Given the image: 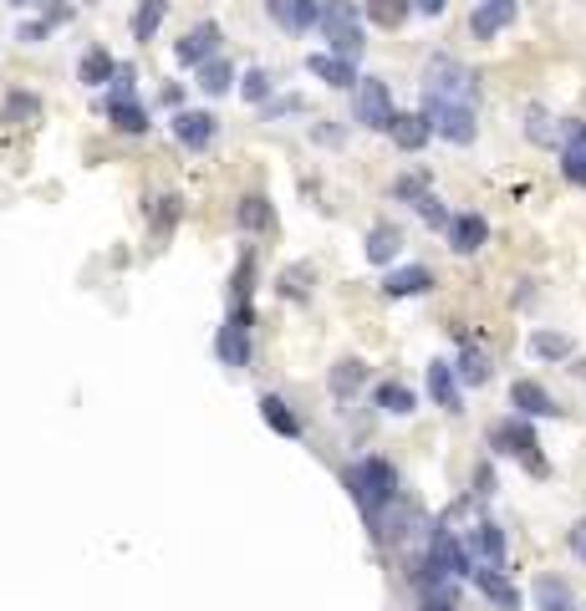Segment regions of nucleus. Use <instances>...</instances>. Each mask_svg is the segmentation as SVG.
<instances>
[{
    "mask_svg": "<svg viewBox=\"0 0 586 611\" xmlns=\"http://www.w3.org/2000/svg\"><path fill=\"white\" fill-rule=\"evenodd\" d=\"M342 484H347V494L358 500V510H362V519H377L393 500H398V469L387 464V459H377V453H367V459H358V464L342 474Z\"/></svg>",
    "mask_w": 586,
    "mask_h": 611,
    "instance_id": "obj_1",
    "label": "nucleus"
},
{
    "mask_svg": "<svg viewBox=\"0 0 586 611\" xmlns=\"http://www.w3.org/2000/svg\"><path fill=\"white\" fill-rule=\"evenodd\" d=\"M434 107H475V72L454 62L449 52L424 62V112Z\"/></svg>",
    "mask_w": 586,
    "mask_h": 611,
    "instance_id": "obj_2",
    "label": "nucleus"
},
{
    "mask_svg": "<svg viewBox=\"0 0 586 611\" xmlns=\"http://www.w3.org/2000/svg\"><path fill=\"white\" fill-rule=\"evenodd\" d=\"M490 449L494 453H505V459H515L525 474H535V479H546L551 474V464H546V453H541V439H535V428H531V418H500V424H490Z\"/></svg>",
    "mask_w": 586,
    "mask_h": 611,
    "instance_id": "obj_3",
    "label": "nucleus"
},
{
    "mask_svg": "<svg viewBox=\"0 0 586 611\" xmlns=\"http://www.w3.org/2000/svg\"><path fill=\"white\" fill-rule=\"evenodd\" d=\"M321 36H327V52L342 56V62H358L367 36H362V11L352 0H321Z\"/></svg>",
    "mask_w": 586,
    "mask_h": 611,
    "instance_id": "obj_4",
    "label": "nucleus"
},
{
    "mask_svg": "<svg viewBox=\"0 0 586 611\" xmlns=\"http://www.w3.org/2000/svg\"><path fill=\"white\" fill-rule=\"evenodd\" d=\"M103 112L113 118V128H118V133H128V138H143L148 133V107L138 103V77H134V67H128V72L118 67V77L107 82Z\"/></svg>",
    "mask_w": 586,
    "mask_h": 611,
    "instance_id": "obj_5",
    "label": "nucleus"
},
{
    "mask_svg": "<svg viewBox=\"0 0 586 611\" xmlns=\"http://www.w3.org/2000/svg\"><path fill=\"white\" fill-rule=\"evenodd\" d=\"M398 118V107H393V93H387L383 77H358L352 87V122H362L367 133H387Z\"/></svg>",
    "mask_w": 586,
    "mask_h": 611,
    "instance_id": "obj_6",
    "label": "nucleus"
},
{
    "mask_svg": "<svg viewBox=\"0 0 586 611\" xmlns=\"http://www.w3.org/2000/svg\"><path fill=\"white\" fill-rule=\"evenodd\" d=\"M251 321H255V311L251 306H230V317H225V326L214 332V357L225 362V367H251Z\"/></svg>",
    "mask_w": 586,
    "mask_h": 611,
    "instance_id": "obj_7",
    "label": "nucleus"
},
{
    "mask_svg": "<svg viewBox=\"0 0 586 611\" xmlns=\"http://www.w3.org/2000/svg\"><path fill=\"white\" fill-rule=\"evenodd\" d=\"M220 56V21H194L184 36L173 41V62L179 67H204Z\"/></svg>",
    "mask_w": 586,
    "mask_h": 611,
    "instance_id": "obj_8",
    "label": "nucleus"
},
{
    "mask_svg": "<svg viewBox=\"0 0 586 611\" xmlns=\"http://www.w3.org/2000/svg\"><path fill=\"white\" fill-rule=\"evenodd\" d=\"M169 128H173V138H179L189 153H204V148L220 138V118H214V112H204V107H179Z\"/></svg>",
    "mask_w": 586,
    "mask_h": 611,
    "instance_id": "obj_9",
    "label": "nucleus"
},
{
    "mask_svg": "<svg viewBox=\"0 0 586 611\" xmlns=\"http://www.w3.org/2000/svg\"><path fill=\"white\" fill-rule=\"evenodd\" d=\"M459 540H465V550H469V560L475 566H505V530L494 525V519H475L469 530H459Z\"/></svg>",
    "mask_w": 586,
    "mask_h": 611,
    "instance_id": "obj_10",
    "label": "nucleus"
},
{
    "mask_svg": "<svg viewBox=\"0 0 586 611\" xmlns=\"http://www.w3.org/2000/svg\"><path fill=\"white\" fill-rule=\"evenodd\" d=\"M469 581H475V591H480L490 607H500V611H520V607H525V597H520V586L505 576V566H475V571H469Z\"/></svg>",
    "mask_w": 586,
    "mask_h": 611,
    "instance_id": "obj_11",
    "label": "nucleus"
},
{
    "mask_svg": "<svg viewBox=\"0 0 586 611\" xmlns=\"http://www.w3.org/2000/svg\"><path fill=\"white\" fill-rule=\"evenodd\" d=\"M424 118L434 122V133H439L444 143H454V148H469V143H475V133H480L475 107H434V112H424Z\"/></svg>",
    "mask_w": 586,
    "mask_h": 611,
    "instance_id": "obj_12",
    "label": "nucleus"
},
{
    "mask_svg": "<svg viewBox=\"0 0 586 611\" xmlns=\"http://www.w3.org/2000/svg\"><path fill=\"white\" fill-rule=\"evenodd\" d=\"M266 11L286 36H307L321 21V0H266Z\"/></svg>",
    "mask_w": 586,
    "mask_h": 611,
    "instance_id": "obj_13",
    "label": "nucleus"
},
{
    "mask_svg": "<svg viewBox=\"0 0 586 611\" xmlns=\"http://www.w3.org/2000/svg\"><path fill=\"white\" fill-rule=\"evenodd\" d=\"M561 173H566L576 189H586V122L582 118L561 122Z\"/></svg>",
    "mask_w": 586,
    "mask_h": 611,
    "instance_id": "obj_14",
    "label": "nucleus"
},
{
    "mask_svg": "<svg viewBox=\"0 0 586 611\" xmlns=\"http://www.w3.org/2000/svg\"><path fill=\"white\" fill-rule=\"evenodd\" d=\"M510 408H515V418H556V398H551L546 387L535 383V377H520V383H510Z\"/></svg>",
    "mask_w": 586,
    "mask_h": 611,
    "instance_id": "obj_15",
    "label": "nucleus"
},
{
    "mask_svg": "<svg viewBox=\"0 0 586 611\" xmlns=\"http://www.w3.org/2000/svg\"><path fill=\"white\" fill-rule=\"evenodd\" d=\"M515 21V0H475V15H469V36L475 41H494L500 31Z\"/></svg>",
    "mask_w": 586,
    "mask_h": 611,
    "instance_id": "obj_16",
    "label": "nucleus"
},
{
    "mask_svg": "<svg viewBox=\"0 0 586 611\" xmlns=\"http://www.w3.org/2000/svg\"><path fill=\"white\" fill-rule=\"evenodd\" d=\"M444 235H449V250L454 255H475V250H484V239H490V219H484V214H475V210L454 214Z\"/></svg>",
    "mask_w": 586,
    "mask_h": 611,
    "instance_id": "obj_17",
    "label": "nucleus"
},
{
    "mask_svg": "<svg viewBox=\"0 0 586 611\" xmlns=\"http://www.w3.org/2000/svg\"><path fill=\"white\" fill-rule=\"evenodd\" d=\"M428 398L439 403L444 412H459V408H465V387H459V373H454V362H444V357L428 362Z\"/></svg>",
    "mask_w": 586,
    "mask_h": 611,
    "instance_id": "obj_18",
    "label": "nucleus"
},
{
    "mask_svg": "<svg viewBox=\"0 0 586 611\" xmlns=\"http://www.w3.org/2000/svg\"><path fill=\"white\" fill-rule=\"evenodd\" d=\"M307 72L317 82H327V87H337V93H352V87H358V62H342V56H332V52H311Z\"/></svg>",
    "mask_w": 586,
    "mask_h": 611,
    "instance_id": "obj_19",
    "label": "nucleus"
},
{
    "mask_svg": "<svg viewBox=\"0 0 586 611\" xmlns=\"http://www.w3.org/2000/svg\"><path fill=\"white\" fill-rule=\"evenodd\" d=\"M424 291H434V270L428 266H398L383 276L387 301H408V296H424Z\"/></svg>",
    "mask_w": 586,
    "mask_h": 611,
    "instance_id": "obj_20",
    "label": "nucleus"
},
{
    "mask_svg": "<svg viewBox=\"0 0 586 611\" xmlns=\"http://www.w3.org/2000/svg\"><path fill=\"white\" fill-rule=\"evenodd\" d=\"M327 387H332V398H337V403H352L362 387H367V362H362V357L332 362V373H327Z\"/></svg>",
    "mask_w": 586,
    "mask_h": 611,
    "instance_id": "obj_21",
    "label": "nucleus"
},
{
    "mask_svg": "<svg viewBox=\"0 0 586 611\" xmlns=\"http://www.w3.org/2000/svg\"><path fill=\"white\" fill-rule=\"evenodd\" d=\"M531 601H535V611H576V591H572V581H561V576H551V571L535 576Z\"/></svg>",
    "mask_w": 586,
    "mask_h": 611,
    "instance_id": "obj_22",
    "label": "nucleus"
},
{
    "mask_svg": "<svg viewBox=\"0 0 586 611\" xmlns=\"http://www.w3.org/2000/svg\"><path fill=\"white\" fill-rule=\"evenodd\" d=\"M260 418H266V428L276 433V439H301V418H296V408L280 393H260Z\"/></svg>",
    "mask_w": 586,
    "mask_h": 611,
    "instance_id": "obj_23",
    "label": "nucleus"
},
{
    "mask_svg": "<svg viewBox=\"0 0 586 611\" xmlns=\"http://www.w3.org/2000/svg\"><path fill=\"white\" fill-rule=\"evenodd\" d=\"M387 138H393L403 153H418V148L434 138V122L424 118V107H418V112H398V118H393V128H387Z\"/></svg>",
    "mask_w": 586,
    "mask_h": 611,
    "instance_id": "obj_24",
    "label": "nucleus"
},
{
    "mask_svg": "<svg viewBox=\"0 0 586 611\" xmlns=\"http://www.w3.org/2000/svg\"><path fill=\"white\" fill-rule=\"evenodd\" d=\"M77 77H82V87H107V82L118 77V62H113L107 46H87L77 62Z\"/></svg>",
    "mask_w": 586,
    "mask_h": 611,
    "instance_id": "obj_25",
    "label": "nucleus"
},
{
    "mask_svg": "<svg viewBox=\"0 0 586 611\" xmlns=\"http://www.w3.org/2000/svg\"><path fill=\"white\" fill-rule=\"evenodd\" d=\"M235 219H241L245 235H270V229H276V210H270L266 194H245L241 210H235Z\"/></svg>",
    "mask_w": 586,
    "mask_h": 611,
    "instance_id": "obj_26",
    "label": "nucleus"
},
{
    "mask_svg": "<svg viewBox=\"0 0 586 611\" xmlns=\"http://www.w3.org/2000/svg\"><path fill=\"white\" fill-rule=\"evenodd\" d=\"M403 250V229L398 225H373L367 229V260L373 266H393Z\"/></svg>",
    "mask_w": 586,
    "mask_h": 611,
    "instance_id": "obj_27",
    "label": "nucleus"
},
{
    "mask_svg": "<svg viewBox=\"0 0 586 611\" xmlns=\"http://www.w3.org/2000/svg\"><path fill=\"white\" fill-rule=\"evenodd\" d=\"M454 373H459V387H484L490 383V357H484L480 346H459V362H454Z\"/></svg>",
    "mask_w": 586,
    "mask_h": 611,
    "instance_id": "obj_28",
    "label": "nucleus"
},
{
    "mask_svg": "<svg viewBox=\"0 0 586 611\" xmlns=\"http://www.w3.org/2000/svg\"><path fill=\"white\" fill-rule=\"evenodd\" d=\"M163 15H169V0H138V11H134V41L138 46H148V41L159 36Z\"/></svg>",
    "mask_w": 586,
    "mask_h": 611,
    "instance_id": "obj_29",
    "label": "nucleus"
},
{
    "mask_svg": "<svg viewBox=\"0 0 586 611\" xmlns=\"http://www.w3.org/2000/svg\"><path fill=\"white\" fill-rule=\"evenodd\" d=\"M531 357L535 362H566V357H576V342L566 332H531Z\"/></svg>",
    "mask_w": 586,
    "mask_h": 611,
    "instance_id": "obj_30",
    "label": "nucleus"
},
{
    "mask_svg": "<svg viewBox=\"0 0 586 611\" xmlns=\"http://www.w3.org/2000/svg\"><path fill=\"white\" fill-rule=\"evenodd\" d=\"M373 403L387 412V418H408V412L418 408V398H414V387H403V383H377V393H373Z\"/></svg>",
    "mask_w": 586,
    "mask_h": 611,
    "instance_id": "obj_31",
    "label": "nucleus"
},
{
    "mask_svg": "<svg viewBox=\"0 0 586 611\" xmlns=\"http://www.w3.org/2000/svg\"><path fill=\"white\" fill-rule=\"evenodd\" d=\"M204 97H220V93H230L235 87V67H230L225 56H214V62H204L200 67V82H194Z\"/></svg>",
    "mask_w": 586,
    "mask_h": 611,
    "instance_id": "obj_32",
    "label": "nucleus"
},
{
    "mask_svg": "<svg viewBox=\"0 0 586 611\" xmlns=\"http://www.w3.org/2000/svg\"><path fill=\"white\" fill-rule=\"evenodd\" d=\"M367 15H373V26L398 31L414 15V0H367Z\"/></svg>",
    "mask_w": 586,
    "mask_h": 611,
    "instance_id": "obj_33",
    "label": "nucleus"
},
{
    "mask_svg": "<svg viewBox=\"0 0 586 611\" xmlns=\"http://www.w3.org/2000/svg\"><path fill=\"white\" fill-rule=\"evenodd\" d=\"M41 118V97L36 93H6L0 103V122H36Z\"/></svg>",
    "mask_w": 586,
    "mask_h": 611,
    "instance_id": "obj_34",
    "label": "nucleus"
},
{
    "mask_svg": "<svg viewBox=\"0 0 586 611\" xmlns=\"http://www.w3.org/2000/svg\"><path fill=\"white\" fill-rule=\"evenodd\" d=\"M525 138H531V143H541V148H556L561 143V128H551L546 107H531V112H525Z\"/></svg>",
    "mask_w": 586,
    "mask_h": 611,
    "instance_id": "obj_35",
    "label": "nucleus"
},
{
    "mask_svg": "<svg viewBox=\"0 0 586 611\" xmlns=\"http://www.w3.org/2000/svg\"><path fill=\"white\" fill-rule=\"evenodd\" d=\"M276 291L286 296V301H307L311 296V266H286L276 280Z\"/></svg>",
    "mask_w": 586,
    "mask_h": 611,
    "instance_id": "obj_36",
    "label": "nucleus"
},
{
    "mask_svg": "<svg viewBox=\"0 0 586 611\" xmlns=\"http://www.w3.org/2000/svg\"><path fill=\"white\" fill-rule=\"evenodd\" d=\"M270 93H276V82H270V72L251 67V72L241 77V97H245L251 107H266V103H270Z\"/></svg>",
    "mask_w": 586,
    "mask_h": 611,
    "instance_id": "obj_37",
    "label": "nucleus"
},
{
    "mask_svg": "<svg viewBox=\"0 0 586 611\" xmlns=\"http://www.w3.org/2000/svg\"><path fill=\"white\" fill-rule=\"evenodd\" d=\"M414 210H418V219H424L428 229H449V219H454V214L444 210V200H439V194H434V189H428V194L414 204Z\"/></svg>",
    "mask_w": 586,
    "mask_h": 611,
    "instance_id": "obj_38",
    "label": "nucleus"
},
{
    "mask_svg": "<svg viewBox=\"0 0 586 611\" xmlns=\"http://www.w3.org/2000/svg\"><path fill=\"white\" fill-rule=\"evenodd\" d=\"M173 219H179V194H159V200H153V239L169 235Z\"/></svg>",
    "mask_w": 586,
    "mask_h": 611,
    "instance_id": "obj_39",
    "label": "nucleus"
},
{
    "mask_svg": "<svg viewBox=\"0 0 586 611\" xmlns=\"http://www.w3.org/2000/svg\"><path fill=\"white\" fill-rule=\"evenodd\" d=\"M428 194V179L424 173H403L398 184H393V200H403V204H418Z\"/></svg>",
    "mask_w": 586,
    "mask_h": 611,
    "instance_id": "obj_40",
    "label": "nucleus"
},
{
    "mask_svg": "<svg viewBox=\"0 0 586 611\" xmlns=\"http://www.w3.org/2000/svg\"><path fill=\"white\" fill-rule=\"evenodd\" d=\"M566 545H572V556H576V560H582V566H586V515L576 519L572 530H566Z\"/></svg>",
    "mask_w": 586,
    "mask_h": 611,
    "instance_id": "obj_41",
    "label": "nucleus"
},
{
    "mask_svg": "<svg viewBox=\"0 0 586 611\" xmlns=\"http://www.w3.org/2000/svg\"><path fill=\"white\" fill-rule=\"evenodd\" d=\"M280 112H301V97H276L260 107V118H280Z\"/></svg>",
    "mask_w": 586,
    "mask_h": 611,
    "instance_id": "obj_42",
    "label": "nucleus"
},
{
    "mask_svg": "<svg viewBox=\"0 0 586 611\" xmlns=\"http://www.w3.org/2000/svg\"><path fill=\"white\" fill-rule=\"evenodd\" d=\"M179 103H184V87H179V82H163V107L179 112Z\"/></svg>",
    "mask_w": 586,
    "mask_h": 611,
    "instance_id": "obj_43",
    "label": "nucleus"
},
{
    "mask_svg": "<svg viewBox=\"0 0 586 611\" xmlns=\"http://www.w3.org/2000/svg\"><path fill=\"white\" fill-rule=\"evenodd\" d=\"M444 6H449V0H414V11L428 15V21H434V15H444Z\"/></svg>",
    "mask_w": 586,
    "mask_h": 611,
    "instance_id": "obj_44",
    "label": "nucleus"
},
{
    "mask_svg": "<svg viewBox=\"0 0 586 611\" xmlns=\"http://www.w3.org/2000/svg\"><path fill=\"white\" fill-rule=\"evenodd\" d=\"M418 611H459V601H439V597H424Z\"/></svg>",
    "mask_w": 586,
    "mask_h": 611,
    "instance_id": "obj_45",
    "label": "nucleus"
},
{
    "mask_svg": "<svg viewBox=\"0 0 586 611\" xmlns=\"http://www.w3.org/2000/svg\"><path fill=\"white\" fill-rule=\"evenodd\" d=\"M317 143H342V128H317Z\"/></svg>",
    "mask_w": 586,
    "mask_h": 611,
    "instance_id": "obj_46",
    "label": "nucleus"
},
{
    "mask_svg": "<svg viewBox=\"0 0 586 611\" xmlns=\"http://www.w3.org/2000/svg\"><path fill=\"white\" fill-rule=\"evenodd\" d=\"M6 6H31V0H6Z\"/></svg>",
    "mask_w": 586,
    "mask_h": 611,
    "instance_id": "obj_47",
    "label": "nucleus"
}]
</instances>
